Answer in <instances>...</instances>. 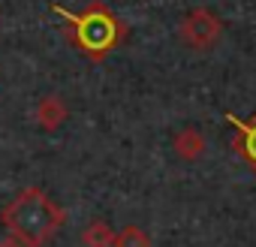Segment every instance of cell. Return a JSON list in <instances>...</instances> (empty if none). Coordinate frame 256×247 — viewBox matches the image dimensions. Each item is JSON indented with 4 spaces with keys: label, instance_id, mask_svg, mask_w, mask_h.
<instances>
[{
    "label": "cell",
    "instance_id": "cell-6",
    "mask_svg": "<svg viewBox=\"0 0 256 247\" xmlns=\"http://www.w3.org/2000/svg\"><path fill=\"white\" fill-rule=\"evenodd\" d=\"M172 151H175L178 160H184V163H196V160L205 157V136H202L196 127H184V130L175 133V139H172Z\"/></svg>",
    "mask_w": 256,
    "mask_h": 247
},
{
    "label": "cell",
    "instance_id": "cell-5",
    "mask_svg": "<svg viewBox=\"0 0 256 247\" xmlns=\"http://www.w3.org/2000/svg\"><path fill=\"white\" fill-rule=\"evenodd\" d=\"M66 118H70V106L64 102V96L48 94V96H42L36 102V124H40V130L54 133V130H60L66 124Z\"/></svg>",
    "mask_w": 256,
    "mask_h": 247
},
{
    "label": "cell",
    "instance_id": "cell-8",
    "mask_svg": "<svg viewBox=\"0 0 256 247\" xmlns=\"http://www.w3.org/2000/svg\"><path fill=\"white\" fill-rule=\"evenodd\" d=\"M114 247H151V235H148L142 226L130 223V226H124V229L118 232Z\"/></svg>",
    "mask_w": 256,
    "mask_h": 247
},
{
    "label": "cell",
    "instance_id": "cell-1",
    "mask_svg": "<svg viewBox=\"0 0 256 247\" xmlns=\"http://www.w3.org/2000/svg\"><path fill=\"white\" fill-rule=\"evenodd\" d=\"M64 220V208L42 187L18 190L16 199H10L6 208L0 211V223L6 226V235L18 238L24 247H46L60 232Z\"/></svg>",
    "mask_w": 256,
    "mask_h": 247
},
{
    "label": "cell",
    "instance_id": "cell-3",
    "mask_svg": "<svg viewBox=\"0 0 256 247\" xmlns=\"http://www.w3.org/2000/svg\"><path fill=\"white\" fill-rule=\"evenodd\" d=\"M220 36H223V22L217 18V12H211V10H205V6L190 10V12L181 18V24H178V40H181L187 48H193V52H208V48H214V46L220 42Z\"/></svg>",
    "mask_w": 256,
    "mask_h": 247
},
{
    "label": "cell",
    "instance_id": "cell-2",
    "mask_svg": "<svg viewBox=\"0 0 256 247\" xmlns=\"http://www.w3.org/2000/svg\"><path fill=\"white\" fill-rule=\"evenodd\" d=\"M52 12L64 18L66 24V40L70 46H76L84 58L90 60H106L126 36V24L106 6V4H90L82 12H72L60 4H52Z\"/></svg>",
    "mask_w": 256,
    "mask_h": 247
},
{
    "label": "cell",
    "instance_id": "cell-7",
    "mask_svg": "<svg viewBox=\"0 0 256 247\" xmlns=\"http://www.w3.org/2000/svg\"><path fill=\"white\" fill-rule=\"evenodd\" d=\"M118 232L106 223V220H90L82 232V244L84 247H114Z\"/></svg>",
    "mask_w": 256,
    "mask_h": 247
},
{
    "label": "cell",
    "instance_id": "cell-4",
    "mask_svg": "<svg viewBox=\"0 0 256 247\" xmlns=\"http://www.w3.org/2000/svg\"><path fill=\"white\" fill-rule=\"evenodd\" d=\"M226 124L235 130V139H232V148L235 154L244 160V166L256 175V114L253 118H238L235 112H223Z\"/></svg>",
    "mask_w": 256,
    "mask_h": 247
},
{
    "label": "cell",
    "instance_id": "cell-9",
    "mask_svg": "<svg viewBox=\"0 0 256 247\" xmlns=\"http://www.w3.org/2000/svg\"><path fill=\"white\" fill-rule=\"evenodd\" d=\"M0 247H24L18 238H12V235H6V241H0Z\"/></svg>",
    "mask_w": 256,
    "mask_h": 247
}]
</instances>
